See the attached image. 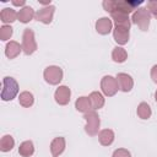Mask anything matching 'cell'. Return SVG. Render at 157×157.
<instances>
[{"label":"cell","instance_id":"1","mask_svg":"<svg viewBox=\"0 0 157 157\" xmlns=\"http://www.w3.org/2000/svg\"><path fill=\"white\" fill-rule=\"evenodd\" d=\"M141 1H119V0H105L103 1V7L109 13L112 12H124L130 13L132 10H135L136 6H139Z\"/></svg>","mask_w":157,"mask_h":157},{"label":"cell","instance_id":"2","mask_svg":"<svg viewBox=\"0 0 157 157\" xmlns=\"http://www.w3.org/2000/svg\"><path fill=\"white\" fill-rule=\"evenodd\" d=\"M18 83L13 77L6 76L2 80V91H1V99L2 101H12L16 94L18 93Z\"/></svg>","mask_w":157,"mask_h":157},{"label":"cell","instance_id":"3","mask_svg":"<svg viewBox=\"0 0 157 157\" xmlns=\"http://www.w3.org/2000/svg\"><path fill=\"white\" fill-rule=\"evenodd\" d=\"M150 20H151V13L146 7H140L137 9L131 17L132 23L137 25L141 31H147L150 26Z\"/></svg>","mask_w":157,"mask_h":157},{"label":"cell","instance_id":"4","mask_svg":"<svg viewBox=\"0 0 157 157\" xmlns=\"http://www.w3.org/2000/svg\"><path fill=\"white\" fill-rule=\"evenodd\" d=\"M83 118L86 120L85 131L90 136L97 135L98 134V130H99V124H101V120H99V117H98L97 112L96 110H90V112L85 113Z\"/></svg>","mask_w":157,"mask_h":157},{"label":"cell","instance_id":"5","mask_svg":"<svg viewBox=\"0 0 157 157\" xmlns=\"http://www.w3.org/2000/svg\"><path fill=\"white\" fill-rule=\"evenodd\" d=\"M22 50L26 55H31L37 50V43L34 39V32L29 28H25L22 34Z\"/></svg>","mask_w":157,"mask_h":157},{"label":"cell","instance_id":"6","mask_svg":"<svg viewBox=\"0 0 157 157\" xmlns=\"http://www.w3.org/2000/svg\"><path fill=\"white\" fill-rule=\"evenodd\" d=\"M43 77L49 85H58L63 80V70L55 65L48 66L43 71Z\"/></svg>","mask_w":157,"mask_h":157},{"label":"cell","instance_id":"7","mask_svg":"<svg viewBox=\"0 0 157 157\" xmlns=\"http://www.w3.org/2000/svg\"><path fill=\"white\" fill-rule=\"evenodd\" d=\"M101 88H102V92L108 96V97H112L114 96L118 90H119V85L117 82V78H114L113 76L110 75H105L102 77L101 80Z\"/></svg>","mask_w":157,"mask_h":157},{"label":"cell","instance_id":"8","mask_svg":"<svg viewBox=\"0 0 157 157\" xmlns=\"http://www.w3.org/2000/svg\"><path fill=\"white\" fill-rule=\"evenodd\" d=\"M130 26L129 25H115L114 29H113V37L114 40L118 44H126L129 42V37H130Z\"/></svg>","mask_w":157,"mask_h":157},{"label":"cell","instance_id":"9","mask_svg":"<svg viewBox=\"0 0 157 157\" xmlns=\"http://www.w3.org/2000/svg\"><path fill=\"white\" fill-rule=\"evenodd\" d=\"M70 96H71V91L67 86L63 85V86H59L56 90H55V93H54V98H55V102L60 105H66L69 102H70Z\"/></svg>","mask_w":157,"mask_h":157},{"label":"cell","instance_id":"10","mask_svg":"<svg viewBox=\"0 0 157 157\" xmlns=\"http://www.w3.org/2000/svg\"><path fill=\"white\" fill-rule=\"evenodd\" d=\"M54 11H55V7L53 5H48L43 9H39L36 13V17L38 21L45 23V25H49L53 20V16H54Z\"/></svg>","mask_w":157,"mask_h":157},{"label":"cell","instance_id":"11","mask_svg":"<svg viewBox=\"0 0 157 157\" xmlns=\"http://www.w3.org/2000/svg\"><path fill=\"white\" fill-rule=\"evenodd\" d=\"M115 78H117V82L119 85V90H121L123 92L131 91V88L134 86V80L130 75H128L125 72H119Z\"/></svg>","mask_w":157,"mask_h":157},{"label":"cell","instance_id":"12","mask_svg":"<svg viewBox=\"0 0 157 157\" xmlns=\"http://www.w3.org/2000/svg\"><path fill=\"white\" fill-rule=\"evenodd\" d=\"M65 139L63 136L55 137L53 139V141L50 142V152H52V157H59L64 150H65Z\"/></svg>","mask_w":157,"mask_h":157},{"label":"cell","instance_id":"13","mask_svg":"<svg viewBox=\"0 0 157 157\" xmlns=\"http://www.w3.org/2000/svg\"><path fill=\"white\" fill-rule=\"evenodd\" d=\"M112 28H113V23H112V20L108 17H101L96 22V31L99 34L105 36L112 31Z\"/></svg>","mask_w":157,"mask_h":157},{"label":"cell","instance_id":"14","mask_svg":"<svg viewBox=\"0 0 157 157\" xmlns=\"http://www.w3.org/2000/svg\"><path fill=\"white\" fill-rule=\"evenodd\" d=\"M22 50V45H20L18 42L16 40H10L6 47H5V55L9 58V59H13L16 58Z\"/></svg>","mask_w":157,"mask_h":157},{"label":"cell","instance_id":"15","mask_svg":"<svg viewBox=\"0 0 157 157\" xmlns=\"http://www.w3.org/2000/svg\"><path fill=\"white\" fill-rule=\"evenodd\" d=\"M114 131L112 129H103L99 131L98 134V140H99V144L103 145V146H109L113 144L114 141Z\"/></svg>","mask_w":157,"mask_h":157},{"label":"cell","instance_id":"16","mask_svg":"<svg viewBox=\"0 0 157 157\" xmlns=\"http://www.w3.org/2000/svg\"><path fill=\"white\" fill-rule=\"evenodd\" d=\"M34 16H36V15H34V10H33L31 6H23V7L17 12V18H18V21L22 22V23H27V22L32 21Z\"/></svg>","mask_w":157,"mask_h":157},{"label":"cell","instance_id":"17","mask_svg":"<svg viewBox=\"0 0 157 157\" xmlns=\"http://www.w3.org/2000/svg\"><path fill=\"white\" fill-rule=\"evenodd\" d=\"M90 98V102H91V107L93 110L96 109H101L103 105H104V97L102 96L101 92L98 91H93L91 92V94L88 96Z\"/></svg>","mask_w":157,"mask_h":157},{"label":"cell","instance_id":"18","mask_svg":"<svg viewBox=\"0 0 157 157\" xmlns=\"http://www.w3.org/2000/svg\"><path fill=\"white\" fill-rule=\"evenodd\" d=\"M75 108H76L78 112H81V113H87V112H90V110L92 109L90 98H88V97H85V96L78 97V98L76 99V102H75Z\"/></svg>","mask_w":157,"mask_h":157},{"label":"cell","instance_id":"19","mask_svg":"<svg viewBox=\"0 0 157 157\" xmlns=\"http://www.w3.org/2000/svg\"><path fill=\"white\" fill-rule=\"evenodd\" d=\"M0 18L4 23H11L13 21H16L17 18V12L13 10V9H10V7H5L1 10L0 12Z\"/></svg>","mask_w":157,"mask_h":157},{"label":"cell","instance_id":"20","mask_svg":"<svg viewBox=\"0 0 157 157\" xmlns=\"http://www.w3.org/2000/svg\"><path fill=\"white\" fill-rule=\"evenodd\" d=\"M18 103H20L22 107H25V108H29V107L34 103V97H33V94H32L31 92L23 91V92H21L20 96H18Z\"/></svg>","mask_w":157,"mask_h":157},{"label":"cell","instance_id":"21","mask_svg":"<svg viewBox=\"0 0 157 157\" xmlns=\"http://www.w3.org/2000/svg\"><path fill=\"white\" fill-rule=\"evenodd\" d=\"M18 153L22 157H29L34 153V145L32 141H23L18 147Z\"/></svg>","mask_w":157,"mask_h":157},{"label":"cell","instance_id":"22","mask_svg":"<svg viewBox=\"0 0 157 157\" xmlns=\"http://www.w3.org/2000/svg\"><path fill=\"white\" fill-rule=\"evenodd\" d=\"M112 59L115 63H124L128 59V53L121 47H115L112 52Z\"/></svg>","mask_w":157,"mask_h":157},{"label":"cell","instance_id":"23","mask_svg":"<svg viewBox=\"0 0 157 157\" xmlns=\"http://www.w3.org/2000/svg\"><path fill=\"white\" fill-rule=\"evenodd\" d=\"M15 146V140L11 135H4L0 140V150L2 152H9Z\"/></svg>","mask_w":157,"mask_h":157},{"label":"cell","instance_id":"24","mask_svg":"<svg viewBox=\"0 0 157 157\" xmlns=\"http://www.w3.org/2000/svg\"><path fill=\"white\" fill-rule=\"evenodd\" d=\"M136 113H137V117L139 118H141V119H148L151 117V114H152V110H151V107L146 102H141L137 105Z\"/></svg>","mask_w":157,"mask_h":157},{"label":"cell","instance_id":"25","mask_svg":"<svg viewBox=\"0 0 157 157\" xmlns=\"http://www.w3.org/2000/svg\"><path fill=\"white\" fill-rule=\"evenodd\" d=\"M12 27L11 26H7V25H4L1 28H0V39L1 40H7L11 38L12 36Z\"/></svg>","mask_w":157,"mask_h":157},{"label":"cell","instance_id":"26","mask_svg":"<svg viewBox=\"0 0 157 157\" xmlns=\"http://www.w3.org/2000/svg\"><path fill=\"white\" fill-rule=\"evenodd\" d=\"M112 157H131V155L126 148H118L113 152Z\"/></svg>","mask_w":157,"mask_h":157},{"label":"cell","instance_id":"27","mask_svg":"<svg viewBox=\"0 0 157 157\" xmlns=\"http://www.w3.org/2000/svg\"><path fill=\"white\" fill-rule=\"evenodd\" d=\"M146 9L150 11L151 15H153L157 18V1H148Z\"/></svg>","mask_w":157,"mask_h":157},{"label":"cell","instance_id":"28","mask_svg":"<svg viewBox=\"0 0 157 157\" xmlns=\"http://www.w3.org/2000/svg\"><path fill=\"white\" fill-rule=\"evenodd\" d=\"M151 78L153 80L155 83H157V64L153 65L151 69Z\"/></svg>","mask_w":157,"mask_h":157},{"label":"cell","instance_id":"29","mask_svg":"<svg viewBox=\"0 0 157 157\" xmlns=\"http://www.w3.org/2000/svg\"><path fill=\"white\" fill-rule=\"evenodd\" d=\"M12 4L13 5H16V6H21V5H25V0H20V1H12Z\"/></svg>","mask_w":157,"mask_h":157},{"label":"cell","instance_id":"30","mask_svg":"<svg viewBox=\"0 0 157 157\" xmlns=\"http://www.w3.org/2000/svg\"><path fill=\"white\" fill-rule=\"evenodd\" d=\"M155 99H156V102H157V91H156V93H155Z\"/></svg>","mask_w":157,"mask_h":157}]
</instances>
